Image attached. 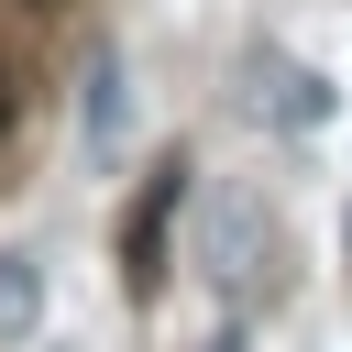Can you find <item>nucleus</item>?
Segmentation results:
<instances>
[{
	"label": "nucleus",
	"instance_id": "f257e3e1",
	"mask_svg": "<svg viewBox=\"0 0 352 352\" xmlns=\"http://www.w3.org/2000/svg\"><path fill=\"white\" fill-rule=\"evenodd\" d=\"M209 275H220L231 297H264V286H275V209H264V198H220V209H209Z\"/></svg>",
	"mask_w": 352,
	"mask_h": 352
},
{
	"label": "nucleus",
	"instance_id": "f03ea898",
	"mask_svg": "<svg viewBox=\"0 0 352 352\" xmlns=\"http://www.w3.org/2000/svg\"><path fill=\"white\" fill-rule=\"evenodd\" d=\"M176 198H187V165L143 176V209L121 220V286H132V297H154V286H165V231H176Z\"/></svg>",
	"mask_w": 352,
	"mask_h": 352
},
{
	"label": "nucleus",
	"instance_id": "7ed1b4c3",
	"mask_svg": "<svg viewBox=\"0 0 352 352\" xmlns=\"http://www.w3.org/2000/svg\"><path fill=\"white\" fill-rule=\"evenodd\" d=\"M253 77H264V99H253V110H264L275 132H319V121H330V77H319V66H286V55H253Z\"/></svg>",
	"mask_w": 352,
	"mask_h": 352
},
{
	"label": "nucleus",
	"instance_id": "20e7f679",
	"mask_svg": "<svg viewBox=\"0 0 352 352\" xmlns=\"http://www.w3.org/2000/svg\"><path fill=\"white\" fill-rule=\"evenodd\" d=\"M33 308H44V264L33 253H0V341H22Z\"/></svg>",
	"mask_w": 352,
	"mask_h": 352
},
{
	"label": "nucleus",
	"instance_id": "39448f33",
	"mask_svg": "<svg viewBox=\"0 0 352 352\" xmlns=\"http://www.w3.org/2000/svg\"><path fill=\"white\" fill-rule=\"evenodd\" d=\"M88 154H121V66H88Z\"/></svg>",
	"mask_w": 352,
	"mask_h": 352
},
{
	"label": "nucleus",
	"instance_id": "423d86ee",
	"mask_svg": "<svg viewBox=\"0 0 352 352\" xmlns=\"http://www.w3.org/2000/svg\"><path fill=\"white\" fill-rule=\"evenodd\" d=\"M0 132H11V77H0Z\"/></svg>",
	"mask_w": 352,
	"mask_h": 352
},
{
	"label": "nucleus",
	"instance_id": "0eeeda50",
	"mask_svg": "<svg viewBox=\"0 0 352 352\" xmlns=\"http://www.w3.org/2000/svg\"><path fill=\"white\" fill-rule=\"evenodd\" d=\"M209 352H242V341H231V330H220V341H209Z\"/></svg>",
	"mask_w": 352,
	"mask_h": 352
},
{
	"label": "nucleus",
	"instance_id": "6e6552de",
	"mask_svg": "<svg viewBox=\"0 0 352 352\" xmlns=\"http://www.w3.org/2000/svg\"><path fill=\"white\" fill-rule=\"evenodd\" d=\"M341 242H352V209H341Z\"/></svg>",
	"mask_w": 352,
	"mask_h": 352
}]
</instances>
